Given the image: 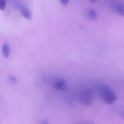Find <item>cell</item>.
Listing matches in <instances>:
<instances>
[{"label":"cell","mask_w":124,"mask_h":124,"mask_svg":"<svg viewBox=\"0 0 124 124\" xmlns=\"http://www.w3.org/2000/svg\"><path fill=\"white\" fill-rule=\"evenodd\" d=\"M86 16L89 19L92 20H96L97 17L96 12L92 9H89L87 11Z\"/></svg>","instance_id":"cell-7"},{"label":"cell","mask_w":124,"mask_h":124,"mask_svg":"<svg viewBox=\"0 0 124 124\" xmlns=\"http://www.w3.org/2000/svg\"><path fill=\"white\" fill-rule=\"evenodd\" d=\"M88 0L90 1L91 2H92V3L95 2L96 1V0Z\"/></svg>","instance_id":"cell-11"},{"label":"cell","mask_w":124,"mask_h":124,"mask_svg":"<svg viewBox=\"0 0 124 124\" xmlns=\"http://www.w3.org/2000/svg\"><path fill=\"white\" fill-rule=\"evenodd\" d=\"M60 0L61 3L64 5H66L68 3L69 1V0Z\"/></svg>","instance_id":"cell-10"},{"label":"cell","mask_w":124,"mask_h":124,"mask_svg":"<svg viewBox=\"0 0 124 124\" xmlns=\"http://www.w3.org/2000/svg\"><path fill=\"white\" fill-rule=\"evenodd\" d=\"M19 10L23 16L27 19H31V15L30 10L23 5L19 4L18 5Z\"/></svg>","instance_id":"cell-5"},{"label":"cell","mask_w":124,"mask_h":124,"mask_svg":"<svg viewBox=\"0 0 124 124\" xmlns=\"http://www.w3.org/2000/svg\"><path fill=\"white\" fill-rule=\"evenodd\" d=\"M6 5V0H0V8L1 10H4Z\"/></svg>","instance_id":"cell-8"},{"label":"cell","mask_w":124,"mask_h":124,"mask_svg":"<svg viewBox=\"0 0 124 124\" xmlns=\"http://www.w3.org/2000/svg\"><path fill=\"white\" fill-rule=\"evenodd\" d=\"M110 6L118 14L124 16V4L118 0H112L110 2Z\"/></svg>","instance_id":"cell-3"},{"label":"cell","mask_w":124,"mask_h":124,"mask_svg":"<svg viewBox=\"0 0 124 124\" xmlns=\"http://www.w3.org/2000/svg\"><path fill=\"white\" fill-rule=\"evenodd\" d=\"M79 100L80 103L84 106H90L93 101L91 92L88 90L82 91L79 94Z\"/></svg>","instance_id":"cell-2"},{"label":"cell","mask_w":124,"mask_h":124,"mask_svg":"<svg viewBox=\"0 0 124 124\" xmlns=\"http://www.w3.org/2000/svg\"><path fill=\"white\" fill-rule=\"evenodd\" d=\"M100 93L104 101L108 104H113L117 100V96L114 92L108 86L102 87Z\"/></svg>","instance_id":"cell-1"},{"label":"cell","mask_w":124,"mask_h":124,"mask_svg":"<svg viewBox=\"0 0 124 124\" xmlns=\"http://www.w3.org/2000/svg\"><path fill=\"white\" fill-rule=\"evenodd\" d=\"M9 81L12 84H16V79L15 77L13 76H10L8 78Z\"/></svg>","instance_id":"cell-9"},{"label":"cell","mask_w":124,"mask_h":124,"mask_svg":"<svg viewBox=\"0 0 124 124\" xmlns=\"http://www.w3.org/2000/svg\"><path fill=\"white\" fill-rule=\"evenodd\" d=\"M53 87L56 90L65 91L67 89V84L63 79H60L54 82L53 84Z\"/></svg>","instance_id":"cell-4"},{"label":"cell","mask_w":124,"mask_h":124,"mask_svg":"<svg viewBox=\"0 0 124 124\" xmlns=\"http://www.w3.org/2000/svg\"><path fill=\"white\" fill-rule=\"evenodd\" d=\"M123 118H124V115H123Z\"/></svg>","instance_id":"cell-12"},{"label":"cell","mask_w":124,"mask_h":124,"mask_svg":"<svg viewBox=\"0 0 124 124\" xmlns=\"http://www.w3.org/2000/svg\"><path fill=\"white\" fill-rule=\"evenodd\" d=\"M2 52L3 56L5 58H8L10 55V46L8 43H5L2 46Z\"/></svg>","instance_id":"cell-6"}]
</instances>
